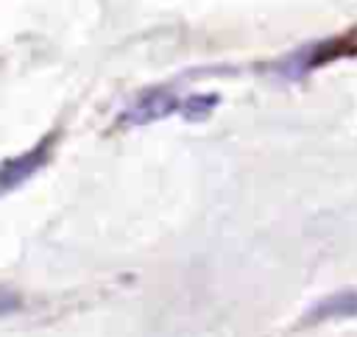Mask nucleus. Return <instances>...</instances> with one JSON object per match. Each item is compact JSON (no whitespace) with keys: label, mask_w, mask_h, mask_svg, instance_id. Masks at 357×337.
Returning a JSON list of instances; mask_svg holds the SVG:
<instances>
[{"label":"nucleus","mask_w":357,"mask_h":337,"mask_svg":"<svg viewBox=\"0 0 357 337\" xmlns=\"http://www.w3.org/2000/svg\"><path fill=\"white\" fill-rule=\"evenodd\" d=\"M17 304H20V301H17V295L0 287V315H6V312H11V309H17Z\"/></svg>","instance_id":"obj_5"},{"label":"nucleus","mask_w":357,"mask_h":337,"mask_svg":"<svg viewBox=\"0 0 357 337\" xmlns=\"http://www.w3.org/2000/svg\"><path fill=\"white\" fill-rule=\"evenodd\" d=\"M215 103H218L215 95H204V97L201 95H192V97H187L181 103V111H184L187 120H201V117H206L215 109Z\"/></svg>","instance_id":"obj_4"},{"label":"nucleus","mask_w":357,"mask_h":337,"mask_svg":"<svg viewBox=\"0 0 357 337\" xmlns=\"http://www.w3.org/2000/svg\"><path fill=\"white\" fill-rule=\"evenodd\" d=\"M47 150H50V139L39 142L33 150H28V153H22L17 159L3 162L0 164V195L8 192V189H14V187H20L22 181H28L47 162Z\"/></svg>","instance_id":"obj_1"},{"label":"nucleus","mask_w":357,"mask_h":337,"mask_svg":"<svg viewBox=\"0 0 357 337\" xmlns=\"http://www.w3.org/2000/svg\"><path fill=\"white\" fill-rule=\"evenodd\" d=\"M351 315H357V290H343L321 298L310 309L307 320H329V318H351Z\"/></svg>","instance_id":"obj_3"},{"label":"nucleus","mask_w":357,"mask_h":337,"mask_svg":"<svg viewBox=\"0 0 357 337\" xmlns=\"http://www.w3.org/2000/svg\"><path fill=\"white\" fill-rule=\"evenodd\" d=\"M178 106H181L178 97H173V95H167V92H162V89H159V92H148V95H142V97L123 114V120H126V123H137V125H142V123L162 120V117L173 114Z\"/></svg>","instance_id":"obj_2"}]
</instances>
